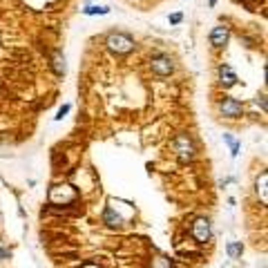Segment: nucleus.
Segmentation results:
<instances>
[{"instance_id":"nucleus-8","label":"nucleus","mask_w":268,"mask_h":268,"mask_svg":"<svg viewBox=\"0 0 268 268\" xmlns=\"http://www.w3.org/2000/svg\"><path fill=\"white\" fill-rule=\"evenodd\" d=\"M103 221H105L107 226L116 228V226H121V223H123V217L118 215V212L114 210L112 206H107V208H105V212H103Z\"/></svg>"},{"instance_id":"nucleus-14","label":"nucleus","mask_w":268,"mask_h":268,"mask_svg":"<svg viewBox=\"0 0 268 268\" xmlns=\"http://www.w3.org/2000/svg\"><path fill=\"white\" fill-rule=\"evenodd\" d=\"M223 141H226L228 146H230V152H232V157H237V155H239V143H237L235 139L230 137V134H223Z\"/></svg>"},{"instance_id":"nucleus-6","label":"nucleus","mask_w":268,"mask_h":268,"mask_svg":"<svg viewBox=\"0 0 268 268\" xmlns=\"http://www.w3.org/2000/svg\"><path fill=\"white\" fill-rule=\"evenodd\" d=\"M217 81H219V85L223 89H230L237 85V74L235 69H232L230 65H219V69H217Z\"/></svg>"},{"instance_id":"nucleus-19","label":"nucleus","mask_w":268,"mask_h":268,"mask_svg":"<svg viewBox=\"0 0 268 268\" xmlns=\"http://www.w3.org/2000/svg\"><path fill=\"white\" fill-rule=\"evenodd\" d=\"M215 3H217V0H208V5H210V7H215Z\"/></svg>"},{"instance_id":"nucleus-10","label":"nucleus","mask_w":268,"mask_h":268,"mask_svg":"<svg viewBox=\"0 0 268 268\" xmlns=\"http://www.w3.org/2000/svg\"><path fill=\"white\" fill-rule=\"evenodd\" d=\"M266 183H268V172H261L259 177H257V183H255V188H257V195L261 197V203H268V195H266Z\"/></svg>"},{"instance_id":"nucleus-4","label":"nucleus","mask_w":268,"mask_h":268,"mask_svg":"<svg viewBox=\"0 0 268 268\" xmlns=\"http://www.w3.org/2000/svg\"><path fill=\"white\" fill-rule=\"evenodd\" d=\"M150 69H152V74L166 78L175 72V63H172V58L166 56V54H157V56H152V61H150Z\"/></svg>"},{"instance_id":"nucleus-2","label":"nucleus","mask_w":268,"mask_h":268,"mask_svg":"<svg viewBox=\"0 0 268 268\" xmlns=\"http://www.w3.org/2000/svg\"><path fill=\"white\" fill-rule=\"evenodd\" d=\"M175 152H177L179 161L188 163V161H192V159H195L197 148H195V143H192V139L188 137V134H179V137L175 139Z\"/></svg>"},{"instance_id":"nucleus-12","label":"nucleus","mask_w":268,"mask_h":268,"mask_svg":"<svg viewBox=\"0 0 268 268\" xmlns=\"http://www.w3.org/2000/svg\"><path fill=\"white\" fill-rule=\"evenodd\" d=\"M83 14H85V16H105V14H110V7H98V5H94V7L83 9Z\"/></svg>"},{"instance_id":"nucleus-17","label":"nucleus","mask_w":268,"mask_h":268,"mask_svg":"<svg viewBox=\"0 0 268 268\" xmlns=\"http://www.w3.org/2000/svg\"><path fill=\"white\" fill-rule=\"evenodd\" d=\"M81 268H101L98 264H94V261H85V264H83Z\"/></svg>"},{"instance_id":"nucleus-18","label":"nucleus","mask_w":268,"mask_h":268,"mask_svg":"<svg viewBox=\"0 0 268 268\" xmlns=\"http://www.w3.org/2000/svg\"><path fill=\"white\" fill-rule=\"evenodd\" d=\"M7 255H9V252H7V250H3V248H0V257H7Z\"/></svg>"},{"instance_id":"nucleus-7","label":"nucleus","mask_w":268,"mask_h":268,"mask_svg":"<svg viewBox=\"0 0 268 268\" xmlns=\"http://www.w3.org/2000/svg\"><path fill=\"white\" fill-rule=\"evenodd\" d=\"M228 41H230V29L226 27V25H219V27H215L210 32V45L215 49H221L226 47Z\"/></svg>"},{"instance_id":"nucleus-3","label":"nucleus","mask_w":268,"mask_h":268,"mask_svg":"<svg viewBox=\"0 0 268 268\" xmlns=\"http://www.w3.org/2000/svg\"><path fill=\"white\" fill-rule=\"evenodd\" d=\"M190 235H192V239L197 241V244H208L210 241V237H212V228H210V221L206 219V217H197L195 221H192V226H190Z\"/></svg>"},{"instance_id":"nucleus-16","label":"nucleus","mask_w":268,"mask_h":268,"mask_svg":"<svg viewBox=\"0 0 268 268\" xmlns=\"http://www.w3.org/2000/svg\"><path fill=\"white\" fill-rule=\"evenodd\" d=\"M181 21H183V14H172V16H170V23L172 25H179Z\"/></svg>"},{"instance_id":"nucleus-15","label":"nucleus","mask_w":268,"mask_h":268,"mask_svg":"<svg viewBox=\"0 0 268 268\" xmlns=\"http://www.w3.org/2000/svg\"><path fill=\"white\" fill-rule=\"evenodd\" d=\"M69 110H72V105H69V103H65V105H63L61 110L56 112V121H63V118H65V114H67Z\"/></svg>"},{"instance_id":"nucleus-13","label":"nucleus","mask_w":268,"mask_h":268,"mask_svg":"<svg viewBox=\"0 0 268 268\" xmlns=\"http://www.w3.org/2000/svg\"><path fill=\"white\" fill-rule=\"evenodd\" d=\"M150 268H172V259L159 255V257H155V259L150 261Z\"/></svg>"},{"instance_id":"nucleus-1","label":"nucleus","mask_w":268,"mask_h":268,"mask_svg":"<svg viewBox=\"0 0 268 268\" xmlns=\"http://www.w3.org/2000/svg\"><path fill=\"white\" fill-rule=\"evenodd\" d=\"M105 47L110 49L112 54H116V56H125V54H130L132 49L137 47V43H134V38L125 32H110L105 36Z\"/></svg>"},{"instance_id":"nucleus-9","label":"nucleus","mask_w":268,"mask_h":268,"mask_svg":"<svg viewBox=\"0 0 268 268\" xmlns=\"http://www.w3.org/2000/svg\"><path fill=\"white\" fill-rule=\"evenodd\" d=\"M52 69L56 76H63V74H65V56H63L61 52L52 54Z\"/></svg>"},{"instance_id":"nucleus-5","label":"nucleus","mask_w":268,"mask_h":268,"mask_svg":"<svg viewBox=\"0 0 268 268\" xmlns=\"http://www.w3.org/2000/svg\"><path fill=\"white\" fill-rule=\"evenodd\" d=\"M219 114L226 118H239L244 114V105L232 96H223L219 101Z\"/></svg>"},{"instance_id":"nucleus-11","label":"nucleus","mask_w":268,"mask_h":268,"mask_svg":"<svg viewBox=\"0 0 268 268\" xmlns=\"http://www.w3.org/2000/svg\"><path fill=\"white\" fill-rule=\"evenodd\" d=\"M226 250H228L230 259H237V257H241V252H244V246H241V241H230V244L226 246Z\"/></svg>"}]
</instances>
